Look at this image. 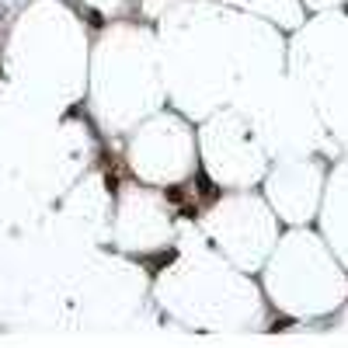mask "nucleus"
<instances>
[{"label": "nucleus", "mask_w": 348, "mask_h": 348, "mask_svg": "<svg viewBox=\"0 0 348 348\" xmlns=\"http://www.w3.org/2000/svg\"><path fill=\"white\" fill-rule=\"evenodd\" d=\"M174 258H178V251H174V247H167V251H157L153 258H143V265H146V272H150V275H160Z\"/></svg>", "instance_id": "obj_1"}, {"label": "nucleus", "mask_w": 348, "mask_h": 348, "mask_svg": "<svg viewBox=\"0 0 348 348\" xmlns=\"http://www.w3.org/2000/svg\"><path fill=\"white\" fill-rule=\"evenodd\" d=\"M195 181H199V192L206 195V202H216V199H219V188H216V185L209 181L206 167H199V171H195Z\"/></svg>", "instance_id": "obj_2"}, {"label": "nucleus", "mask_w": 348, "mask_h": 348, "mask_svg": "<svg viewBox=\"0 0 348 348\" xmlns=\"http://www.w3.org/2000/svg\"><path fill=\"white\" fill-rule=\"evenodd\" d=\"M164 195H167V202H174V206H181V202H185V188H181V185H171Z\"/></svg>", "instance_id": "obj_3"}, {"label": "nucleus", "mask_w": 348, "mask_h": 348, "mask_svg": "<svg viewBox=\"0 0 348 348\" xmlns=\"http://www.w3.org/2000/svg\"><path fill=\"white\" fill-rule=\"evenodd\" d=\"M178 216H181V219H195V216H199V206H188V202H181Z\"/></svg>", "instance_id": "obj_4"}, {"label": "nucleus", "mask_w": 348, "mask_h": 348, "mask_svg": "<svg viewBox=\"0 0 348 348\" xmlns=\"http://www.w3.org/2000/svg\"><path fill=\"white\" fill-rule=\"evenodd\" d=\"M292 324H296V320H292V317H278L275 324H272V331H289V327H292Z\"/></svg>", "instance_id": "obj_5"}, {"label": "nucleus", "mask_w": 348, "mask_h": 348, "mask_svg": "<svg viewBox=\"0 0 348 348\" xmlns=\"http://www.w3.org/2000/svg\"><path fill=\"white\" fill-rule=\"evenodd\" d=\"M105 188H108V192H112V195H115V192H119V178H115V174H112V171H108V174H105Z\"/></svg>", "instance_id": "obj_6"}, {"label": "nucleus", "mask_w": 348, "mask_h": 348, "mask_svg": "<svg viewBox=\"0 0 348 348\" xmlns=\"http://www.w3.org/2000/svg\"><path fill=\"white\" fill-rule=\"evenodd\" d=\"M87 21H91V28H101V25H105V18H101L98 11H87Z\"/></svg>", "instance_id": "obj_7"}]
</instances>
